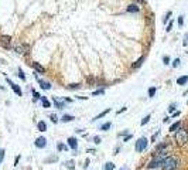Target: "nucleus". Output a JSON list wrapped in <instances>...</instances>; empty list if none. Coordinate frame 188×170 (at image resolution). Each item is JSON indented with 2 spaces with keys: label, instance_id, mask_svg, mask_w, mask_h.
I'll return each mask as SVG.
<instances>
[{
  "label": "nucleus",
  "instance_id": "f257e3e1",
  "mask_svg": "<svg viewBox=\"0 0 188 170\" xmlns=\"http://www.w3.org/2000/svg\"><path fill=\"white\" fill-rule=\"evenodd\" d=\"M177 167H178V160L173 156H167L161 163L163 170H177Z\"/></svg>",
  "mask_w": 188,
  "mask_h": 170
},
{
  "label": "nucleus",
  "instance_id": "f03ea898",
  "mask_svg": "<svg viewBox=\"0 0 188 170\" xmlns=\"http://www.w3.org/2000/svg\"><path fill=\"white\" fill-rule=\"evenodd\" d=\"M175 142H177L178 146H184V145L188 142V130L180 128V129L175 132Z\"/></svg>",
  "mask_w": 188,
  "mask_h": 170
},
{
  "label": "nucleus",
  "instance_id": "7ed1b4c3",
  "mask_svg": "<svg viewBox=\"0 0 188 170\" xmlns=\"http://www.w3.org/2000/svg\"><path fill=\"white\" fill-rule=\"evenodd\" d=\"M149 146V139L146 136H141L140 139H139L137 142H136V145H134V149H136V152H139V153H141L143 150H146Z\"/></svg>",
  "mask_w": 188,
  "mask_h": 170
},
{
  "label": "nucleus",
  "instance_id": "20e7f679",
  "mask_svg": "<svg viewBox=\"0 0 188 170\" xmlns=\"http://www.w3.org/2000/svg\"><path fill=\"white\" fill-rule=\"evenodd\" d=\"M0 46L3 48H6V50H9V48L12 47V37L10 36H2L0 37Z\"/></svg>",
  "mask_w": 188,
  "mask_h": 170
},
{
  "label": "nucleus",
  "instance_id": "39448f33",
  "mask_svg": "<svg viewBox=\"0 0 188 170\" xmlns=\"http://www.w3.org/2000/svg\"><path fill=\"white\" fill-rule=\"evenodd\" d=\"M29 50H30V47L27 44H16L14 46V51L17 54H26Z\"/></svg>",
  "mask_w": 188,
  "mask_h": 170
},
{
  "label": "nucleus",
  "instance_id": "423d86ee",
  "mask_svg": "<svg viewBox=\"0 0 188 170\" xmlns=\"http://www.w3.org/2000/svg\"><path fill=\"white\" fill-rule=\"evenodd\" d=\"M34 145H36V147H38V149H44L45 146H47V139H45L44 136H40V138H37L36 139Z\"/></svg>",
  "mask_w": 188,
  "mask_h": 170
},
{
  "label": "nucleus",
  "instance_id": "0eeeda50",
  "mask_svg": "<svg viewBox=\"0 0 188 170\" xmlns=\"http://www.w3.org/2000/svg\"><path fill=\"white\" fill-rule=\"evenodd\" d=\"M6 81H7L9 84H10V86H12V89H13V91H14V92L17 94V95H19V96H23V91H21V88H20L19 85L14 84V82H12L9 78H6Z\"/></svg>",
  "mask_w": 188,
  "mask_h": 170
},
{
  "label": "nucleus",
  "instance_id": "6e6552de",
  "mask_svg": "<svg viewBox=\"0 0 188 170\" xmlns=\"http://www.w3.org/2000/svg\"><path fill=\"white\" fill-rule=\"evenodd\" d=\"M67 143H68V146L71 147L72 150H76V149H78V139H76V138H74V136L68 138Z\"/></svg>",
  "mask_w": 188,
  "mask_h": 170
},
{
  "label": "nucleus",
  "instance_id": "1a4fd4ad",
  "mask_svg": "<svg viewBox=\"0 0 188 170\" xmlns=\"http://www.w3.org/2000/svg\"><path fill=\"white\" fill-rule=\"evenodd\" d=\"M31 67H33V68H34V70H36L37 72H40V74H44V72H45V68H44L43 65L40 64V62L33 61V62H31Z\"/></svg>",
  "mask_w": 188,
  "mask_h": 170
},
{
  "label": "nucleus",
  "instance_id": "9d476101",
  "mask_svg": "<svg viewBox=\"0 0 188 170\" xmlns=\"http://www.w3.org/2000/svg\"><path fill=\"white\" fill-rule=\"evenodd\" d=\"M53 102L55 103V106H57V108L58 109H64L65 108V101L64 99H58V98H55V96H54V98H53Z\"/></svg>",
  "mask_w": 188,
  "mask_h": 170
},
{
  "label": "nucleus",
  "instance_id": "9b49d317",
  "mask_svg": "<svg viewBox=\"0 0 188 170\" xmlns=\"http://www.w3.org/2000/svg\"><path fill=\"white\" fill-rule=\"evenodd\" d=\"M37 129H38V132H45L47 130V123H45L44 120H40V122L37 123Z\"/></svg>",
  "mask_w": 188,
  "mask_h": 170
},
{
  "label": "nucleus",
  "instance_id": "f8f14e48",
  "mask_svg": "<svg viewBox=\"0 0 188 170\" xmlns=\"http://www.w3.org/2000/svg\"><path fill=\"white\" fill-rule=\"evenodd\" d=\"M38 84H40V86L43 89H51V84L47 81H43V79H38Z\"/></svg>",
  "mask_w": 188,
  "mask_h": 170
},
{
  "label": "nucleus",
  "instance_id": "ddd939ff",
  "mask_svg": "<svg viewBox=\"0 0 188 170\" xmlns=\"http://www.w3.org/2000/svg\"><path fill=\"white\" fill-rule=\"evenodd\" d=\"M187 82H188V75H184V77H180L177 79V84L178 85H185Z\"/></svg>",
  "mask_w": 188,
  "mask_h": 170
},
{
  "label": "nucleus",
  "instance_id": "4468645a",
  "mask_svg": "<svg viewBox=\"0 0 188 170\" xmlns=\"http://www.w3.org/2000/svg\"><path fill=\"white\" fill-rule=\"evenodd\" d=\"M139 6L137 4H129V7H127V12L129 13H137L139 12Z\"/></svg>",
  "mask_w": 188,
  "mask_h": 170
},
{
  "label": "nucleus",
  "instance_id": "2eb2a0df",
  "mask_svg": "<svg viewBox=\"0 0 188 170\" xmlns=\"http://www.w3.org/2000/svg\"><path fill=\"white\" fill-rule=\"evenodd\" d=\"M181 128V122L178 120V122H175V123H173L171 126H170V132H177Z\"/></svg>",
  "mask_w": 188,
  "mask_h": 170
},
{
  "label": "nucleus",
  "instance_id": "dca6fc26",
  "mask_svg": "<svg viewBox=\"0 0 188 170\" xmlns=\"http://www.w3.org/2000/svg\"><path fill=\"white\" fill-rule=\"evenodd\" d=\"M74 119H75V118L72 116V115H64V116L61 118V120H62V122H65V123H67V122H72Z\"/></svg>",
  "mask_w": 188,
  "mask_h": 170
},
{
  "label": "nucleus",
  "instance_id": "f3484780",
  "mask_svg": "<svg viewBox=\"0 0 188 170\" xmlns=\"http://www.w3.org/2000/svg\"><path fill=\"white\" fill-rule=\"evenodd\" d=\"M110 112V109L109 108H107V109H105V111H103V112L102 113H99V115L98 116H95V118H93V119L92 120H98V119H100V118H103V116H105V115H107V113H109Z\"/></svg>",
  "mask_w": 188,
  "mask_h": 170
},
{
  "label": "nucleus",
  "instance_id": "a211bd4d",
  "mask_svg": "<svg viewBox=\"0 0 188 170\" xmlns=\"http://www.w3.org/2000/svg\"><path fill=\"white\" fill-rule=\"evenodd\" d=\"M41 103H43V106H44V108H50V105H51V103H50V101H48L47 98H45V96H41Z\"/></svg>",
  "mask_w": 188,
  "mask_h": 170
},
{
  "label": "nucleus",
  "instance_id": "6ab92c4d",
  "mask_svg": "<svg viewBox=\"0 0 188 170\" xmlns=\"http://www.w3.org/2000/svg\"><path fill=\"white\" fill-rule=\"evenodd\" d=\"M110 128H112V122H106V123H103L102 126L99 128L100 130H109Z\"/></svg>",
  "mask_w": 188,
  "mask_h": 170
},
{
  "label": "nucleus",
  "instance_id": "aec40b11",
  "mask_svg": "<svg viewBox=\"0 0 188 170\" xmlns=\"http://www.w3.org/2000/svg\"><path fill=\"white\" fill-rule=\"evenodd\" d=\"M143 61H144V57H140L136 62H133V68H139L141 64H143Z\"/></svg>",
  "mask_w": 188,
  "mask_h": 170
},
{
  "label": "nucleus",
  "instance_id": "412c9836",
  "mask_svg": "<svg viewBox=\"0 0 188 170\" xmlns=\"http://www.w3.org/2000/svg\"><path fill=\"white\" fill-rule=\"evenodd\" d=\"M115 169V164L112 162H107V163H105V166H103V170H113Z\"/></svg>",
  "mask_w": 188,
  "mask_h": 170
},
{
  "label": "nucleus",
  "instance_id": "4be33fe9",
  "mask_svg": "<svg viewBox=\"0 0 188 170\" xmlns=\"http://www.w3.org/2000/svg\"><path fill=\"white\" fill-rule=\"evenodd\" d=\"M65 166H67L69 170H74V169H75V163H74V160H68L67 163H65Z\"/></svg>",
  "mask_w": 188,
  "mask_h": 170
},
{
  "label": "nucleus",
  "instance_id": "5701e85b",
  "mask_svg": "<svg viewBox=\"0 0 188 170\" xmlns=\"http://www.w3.org/2000/svg\"><path fill=\"white\" fill-rule=\"evenodd\" d=\"M150 118H151V115L149 113V115H146L143 119H141V126H144L146 123H149V120H150Z\"/></svg>",
  "mask_w": 188,
  "mask_h": 170
},
{
  "label": "nucleus",
  "instance_id": "b1692460",
  "mask_svg": "<svg viewBox=\"0 0 188 170\" xmlns=\"http://www.w3.org/2000/svg\"><path fill=\"white\" fill-rule=\"evenodd\" d=\"M156 91H157V88H156V86H151V88L149 89V96H150V98H153V96L156 95Z\"/></svg>",
  "mask_w": 188,
  "mask_h": 170
},
{
  "label": "nucleus",
  "instance_id": "393cba45",
  "mask_svg": "<svg viewBox=\"0 0 188 170\" xmlns=\"http://www.w3.org/2000/svg\"><path fill=\"white\" fill-rule=\"evenodd\" d=\"M57 149H58L60 152H62V150H68V146H67V145H64V143H58Z\"/></svg>",
  "mask_w": 188,
  "mask_h": 170
},
{
  "label": "nucleus",
  "instance_id": "a878e982",
  "mask_svg": "<svg viewBox=\"0 0 188 170\" xmlns=\"http://www.w3.org/2000/svg\"><path fill=\"white\" fill-rule=\"evenodd\" d=\"M81 88V84H69L68 89H79Z\"/></svg>",
  "mask_w": 188,
  "mask_h": 170
},
{
  "label": "nucleus",
  "instance_id": "bb28decb",
  "mask_svg": "<svg viewBox=\"0 0 188 170\" xmlns=\"http://www.w3.org/2000/svg\"><path fill=\"white\" fill-rule=\"evenodd\" d=\"M50 119L53 120L54 123H58V116L55 115V113H51V115H50Z\"/></svg>",
  "mask_w": 188,
  "mask_h": 170
},
{
  "label": "nucleus",
  "instance_id": "cd10ccee",
  "mask_svg": "<svg viewBox=\"0 0 188 170\" xmlns=\"http://www.w3.org/2000/svg\"><path fill=\"white\" fill-rule=\"evenodd\" d=\"M163 62H164V65H168L170 64V57H168V55H164V57H163Z\"/></svg>",
  "mask_w": 188,
  "mask_h": 170
},
{
  "label": "nucleus",
  "instance_id": "c85d7f7f",
  "mask_svg": "<svg viewBox=\"0 0 188 170\" xmlns=\"http://www.w3.org/2000/svg\"><path fill=\"white\" fill-rule=\"evenodd\" d=\"M17 75H19V78H21L23 81L26 79V75H24V72L21 71V68H19V74H17Z\"/></svg>",
  "mask_w": 188,
  "mask_h": 170
},
{
  "label": "nucleus",
  "instance_id": "c756f323",
  "mask_svg": "<svg viewBox=\"0 0 188 170\" xmlns=\"http://www.w3.org/2000/svg\"><path fill=\"white\" fill-rule=\"evenodd\" d=\"M102 94H105V89H98V91L92 92V95L95 96V95H102Z\"/></svg>",
  "mask_w": 188,
  "mask_h": 170
},
{
  "label": "nucleus",
  "instance_id": "7c9ffc66",
  "mask_svg": "<svg viewBox=\"0 0 188 170\" xmlns=\"http://www.w3.org/2000/svg\"><path fill=\"white\" fill-rule=\"evenodd\" d=\"M4 160V149H0V163Z\"/></svg>",
  "mask_w": 188,
  "mask_h": 170
},
{
  "label": "nucleus",
  "instance_id": "2f4dec72",
  "mask_svg": "<svg viewBox=\"0 0 188 170\" xmlns=\"http://www.w3.org/2000/svg\"><path fill=\"white\" fill-rule=\"evenodd\" d=\"M170 16H171V12H167V13H166V16H164V19H163V21L167 23V20L170 19Z\"/></svg>",
  "mask_w": 188,
  "mask_h": 170
},
{
  "label": "nucleus",
  "instance_id": "473e14b6",
  "mask_svg": "<svg viewBox=\"0 0 188 170\" xmlns=\"http://www.w3.org/2000/svg\"><path fill=\"white\" fill-rule=\"evenodd\" d=\"M180 58H175V60H174V62H173V67L174 68H175V67H178V65H180Z\"/></svg>",
  "mask_w": 188,
  "mask_h": 170
},
{
  "label": "nucleus",
  "instance_id": "72a5a7b5",
  "mask_svg": "<svg viewBox=\"0 0 188 170\" xmlns=\"http://www.w3.org/2000/svg\"><path fill=\"white\" fill-rule=\"evenodd\" d=\"M183 24H184V16H180L178 17V26L183 27Z\"/></svg>",
  "mask_w": 188,
  "mask_h": 170
},
{
  "label": "nucleus",
  "instance_id": "f704fd0d",
  "mask_svg": "<svg viewBox=\"0 0 188 170\" xmlns=\"http://www.w3.org/2000/svg\"><path fill=\"white\" fill-rule=\"evenodd\" d=\"M175 106H177V103H171L170 108H168V112H174V111H175Z\"/></svg>",
  "mask_w": 188,
  "mask_h": 170
},
{
  "label": "nucleus",
  "instance_id": "c9c22d12",
  "mask_svg": "<svg viewBox=\"0 0 188 170\" xmlns=\"http://www.w3.org/2000/svg\"><path fill=\"white\" fill-rule=\"evenodd\" d=\"M93 142H95V143H96V145H99V143H100V142H102V139H100V138H99V136H93Z\"/></svg>",
  "mask_w": 188,
  "mask_h": 170
},
{
  "label": "nucleus",
  "instance_id": "e433bc0d",
  "mask_svg": "<svg viewBox=\"0 0 188 170\" xmlns=\"http://www.w3.org/2000/svg\"><path fill=\"white\" fill-rule=\"evenodd\" d=\"M183 44H184V46H188V33L185 34V36H184V41H183Z\"/></svg>",
  "mask_w": 188,
  "mask_h": 170
},
{
  "label": "nucleus",
  "instance_id": "4c0bfd02",
  "mask_svg": "<svg viewBox=\"0 0 188 170\" xmlns=\"http://www.w3.org/2000/svg\"><path fill=\"white\" fill-rule=\"evenodd\" d=\"M33 94H34V99H40L41 98V96H40V94H38V92H36V91H33Z\"/></svg>",
  "mask_w": 188,
  "mask_h": 170
},
{
  "label": "nucleus",
  "instance_id": "58836bf2",
  "mask_svg": "<svg viewBox=\"0 0 188 170\" xmlns=\"http://www.w3.org/2000/svg\"><path fill=\"white\" fill-rule=\"evenodd\" d=\"M171 29H173V21H170V23H168V26H167V29H166V30H167V31H171Z\"/></svg>",
  "mask_w": 188,
  "mask_h": 170
},
{
  "label": "nucleus",
  "instance_id": "ea45409f",
  "mask_svg": "<svg viewBox=\"0 0 188 170\" xmlns=\"http://www.w3.org/2000/svg\"><path fill=\"white\" fill-rule=\"evenodd\" d=\"M130 139H132V135H126L124 139H123V142H127V140H130Z\"/></svg>",
  "mask_w": 188,
  "mask_h": 170
},
{
  "label": "nucleus",
  "instance_id": "a19ab883",
  "mask_svg": "<svg viewBox=\"0 0 188 170\" xmlns=\"http://www.w3.org/2000/svg\"><path fill=\"white\" fill-rule=\"evenodd\" d=\"M157 135H158V132H157V133H154V135H153V138H151V142H154V140H156V138H157Z\"/></svg>",
  "mask_w": 188,
  "mask_h": 170
},
{
  "label": "nucleus",
  "instance_id": "79ce46f5",
  "mask_svg": "<svg viewBox=\"0 0 188 170\" xmlns=\"http://www.w3.org/2000/svg\"><path fill=\"white\" fill-rule=\"evenodd\" d=\"M19 160H20V156H17V157H16V160H14V166H17V163H19Z\"/></svg>",
  "mask_w": 188,
  "mask_h": 170
},
{
  "label": "nucleus",
  "instance_id": "37998d69",
  "mask_svg": "<svg viewBox=\"0 0 188 170\" xmlns=\"http://www.w3.org/2000/svg\"><path fill=\"white\" fill-rule=\"evenodd\" d=\"M173 116H174V118H175V116H180V111H177V112H174V113H173Z\"/></svg>",
  "mask_w": 188,
  "mask_h": 170
},
{
  "label": "nucleus",
  "instance_id": "c03bdc74",
  "mask_svg": "<svg viewBox=\"0 0 188 170\" xmlns=\"http://www.w3.org/2000/svg\"><path fill=\"white\" fill-rule=\"evenodd\" d=\"M124 111H126V108H122V109H119V111H117V115H119V113H122V112H124Z\"/></svg>",
  "mask_w": 188,
  "mask_h": 170
},
{
  "label": "nucleus",
  "instance_id": "a18cd8bd",
  "mask_svg": "<svg viewBox=\"0 0 188 170\" xmlns=\"http://www.w3.org/2000/svg\"><path fill=\"white\" fill-rule=\"evenodd\" d=\"M139 3H146V0H137Z\"/></svg>",
  "mask_w": 188,
  "mask_h": 170
}]
</instances>
